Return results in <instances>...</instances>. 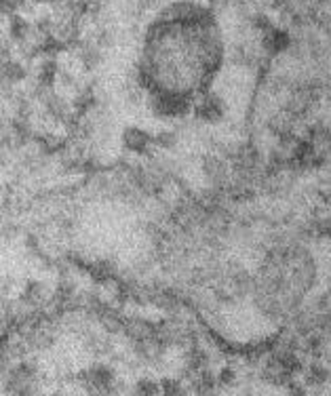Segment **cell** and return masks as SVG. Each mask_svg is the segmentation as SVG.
<instances>
[{
    "label": "cell",
    "mask_w": 331,
    "mask_h": 396,
    "mask_svg": "<svg viewBox=\"0 0 331 396\" xmlns=\"http://www.w3.org/2000/svg\"><path fill=\"white\" fill-rule=\"evenodd\" d=\"M186 99L179 97L175 93H163L159 97H154V110L159 112L161 116H177V114H184L186 112Z\"/></svg>",
    "instance_id": "6da1fadb"
},
{
    "label": "cell",
    "mask_w": 331,
    "mask_h": 396,
    "mask_svg": "<svg viewBox=\"0 0 331 396\" xmlns=\"http://www.w3.org/2000/svg\"><path fill=\"white\" fill-rule=\"evenodd\" d=\"M150 144V137L146 135L144 131H137V129H129L124 133V146L133 152H144L146 146Z\"/></svg>",
    "instance_id": "7a4b0ae2"
},
{
    "label": "cell",
    "mask_w": 331,
    "mask_h": 396,
    "mask_svg": "<svg viewBox=\"0 0 331 396\" xmlns=\"http://www.w3.org/2000/svg\"><path fill=\"white\" fill-rule=\"evenodd\" d=\"M222 112H224V108H222V104H219V99H205L203 104H201V108H199V116L203 118V120H217L219 116H222Z\"/></svg>",
    "instance_id": "3957f363"
},
{
    "label": "cell",
    "mask_w": 331,
    "mask_h": 396,
    "mask_svg": "<svg viewBox=\"0 0 331 396\" xmlns=\"http://www.w3.org/2000/svg\"><path fill=\"white\" fill-rule=\"evenodd\" d=\"M86 379H89V384L93 388H97V390H106V388H110V382H112V373H110L108 369L99 367V369H91L89 375H86Z\"/></svg>",
    "instance_id": "277c9868"
},
{
    "label": "cell",
    "mask_w": 331,
    "mask_h": 396,
    "mask_svg": "<svg viewBox=\"0 0 331 396\" xmlns=\"http://www.w3.org/2000/svg\"><path fill=\"white\" fill-rule=\"evenodd\" d=\"M205 173L211 181H219L224 177V164L217 160V158H207L205 160Z\"/></svg>",
    "instance_id": "5b68a950"
},
{
    "label": "cell",
    "mask_w": 331,
    "mask_h": 396,
    "mask_svg": "<svg viewBox=\"0 0 331 396\" xmlns=\"http://www.w3.org/2000/svg\"><path fill=\"white\" fill-rule=\"evenodd\" d=\"M4 78L9 82H17L23 78V70L19 66H15V63H9V66H4Z\"/></svg>",
    "instance_id": "8992f818"
},
{
    "label": "cell",
    "mask_w": 331,
    "mask_h": 396,
    "mask_svg": "<svg viewBox=\"0 0 331 396\" xmlns=\"http://www.w3.org/2000/svg\"><path fill=\"white\" fill-rule=\"evenodd\" d=\"M55 80V66L53 63H44L42 72H41V82L42 84H51Z\"/></svg>",
    "instance_id": "52a82bcc"
},
{
    "label": "cell",
    "mask_w": 331,
    "mask_h": 396,
    "mask_svg": "<svg viewBox=\"0 0 331 396\" xmlns=\"http://www.w3.org/2000/svg\"><path fill=\"white\" fill-rule=\"evenodd\" d=\"M11 34H13L15 38H23V36H26V23L19 21V19H13V23H11Z\"/></svg>",
    "instance_id": "ba28073f"
},
{
    "label": "cell",
    "mask_w": 331,
    "mask_h": 396,
    "mask_svg": "<svg viewBox=\"0 0 331 396\" xmlns=\"http://www.w3.org/2000/svg\"><path fill=\"white\" fill-rule=\"evenodd\" d=\"M137 392H141V394H156L159 392V388H156V384H152V382H141V384H137Z\"/></svg>",
    "instance_id": "9c48e42d"
},
{
    "label": "cell",
    "mask_w": 331,
    "mask_h": 396,
    "mask_svg": "<svg viewBox=\"0 0 331 396\" xmlns=\"http://www.w3.org/2000/svg\"><path fill=\"white\" fill-rule=\"evenodd\" d=\"M163 386H165V392H169V394L171 392H179V386L175 382H165Z\"/></svg>",
    "instance_id": "30bf717a"
}]
</instances>
